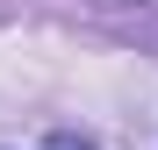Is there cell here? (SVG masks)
<instances>
[{
	"mask_svg": "<svg viewBox=\"0 0 158 150\" xmlns=\"http://www.w3.org/2000/svg\"><path fill=\"white\" fill-rule=\"evenodd\" d=\"M50 150H94V143H79V136H50Z\"/></svg>",
	"mask_w": 158,
	"mask_h": 150,
	"instance_id": "obj_1",
	"label": "cell"
},
{
	"mask_svg": "<svg viewBox=\"0 0 158 150\" xmlns=\"http://www.w3.org/2000/svg\"><path fill=\"white\" fill-rule=\"evenodd\" d=\"M144 7H158V0H144Z\"/></svg>",
	"mask_w": 158,
	"mask_h": 150,
	"instance_id": "obj_2",
	"label": "cell"
}]
</instances>
